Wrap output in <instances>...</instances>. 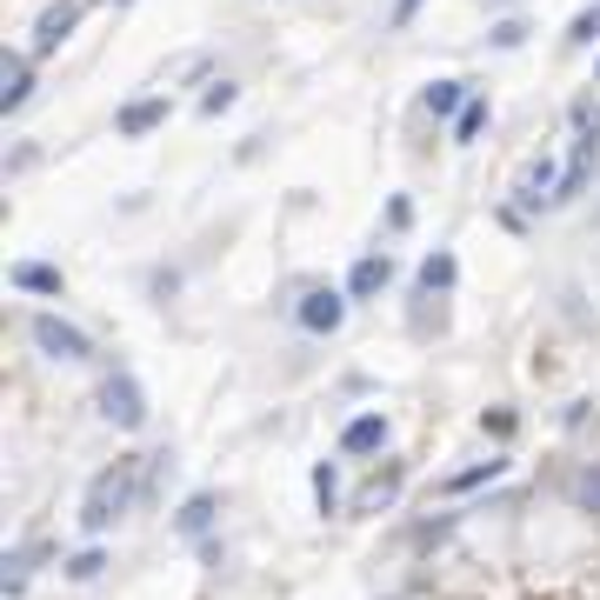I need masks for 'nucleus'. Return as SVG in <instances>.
Here are the masks:
<instances>
[{"instance_id": "14", "label": "nucleus", "mask_w": 600, "mask_h": 600, "mask_svg": "<svg viewBox=\"0 0 600 600\" xmlns=\"http://www.w3.org/2000/svg\"><path fill=\"white\" fill-rule=\"evenodd\" d=\"M454 274H461V268H454V253H427V261H420V287H427V294H448Z\"/></svg>"}, {"instance_id": "21", "label": "nucleus", "mask_w": 600, "mask_h": 600, "mask_svg": "<svg viewBox=\"0 0 600 600\" xmlns=\"http://www.w3.org/2000/svg\"><path fill=\"white\" fill-rule=\"evenodd\" d=\"M314 500H320V513H333V467L327 461L314 467Z\"/></svg>"}, {"instance_id": "24", "label": "nucleus", "mask_w": 600, "mask_h": 600, "mask_svg": "<svg viewBox=\"0 0 600 600\" xmlns=\"http://www.w3.org/2000/svg\"><path fill=\"white\" fill-rule=\"evenodd\" d=\"M593 34H600V8H593V14H580V21H574V34H567V41H593Z\"/></svg>"}, {"instance_id": "23", "label": "nucleus", "mask_w": 600, "mask_h": 600, "mask_svg": "<svg viewBox=\"0 0 600 600\" xmlns=\"http://www.w3.org/2000/svg\"><path fill=\"white\" fill-rule=\"evenodd\" d=\"M521 41H528L521 21H500V27H494V47H521Z\"/></svg>"}, {"instance_id": "7", "label": "nucleus", "mask_w": 600, "mask_h": 600, "mask_svg": "<svg viewBox=\"0 0 600 600\" xmlns=\"http://www.w3.org/2000/svg\"><path fill=\"white\" fill-rule=\"evenodd\" d=\"M381 448H387V420L381 414H361V420L340 427V454H381Z\"/></svg>"}, {"instance_id": "26", "label": "nucleus", "mask_w": 600, "mask_h": 600, "mask_svg": "<svg viewBox=\"0 0 600 600\" xmlns=\"http://www.w3.org/2000/svg\"><path fill=\"white\" fill-rule=\"evenodd\" d=\"M580 500H587V507H600V474H580Z\"/></svg>"}, {"instance_id": "18", "label": "nucleus", "mask_w": 600, "mask_h": 600, "mask_svg": "<svg viewBox=\"0 0 600 600\" xmlns=\"http://www.w3.org/2000/svg\"><path fill=\"white\" fill-rule=\"evenodd\" d=\"M500 467H507V461H500V454H487L480 467H467V474H454V480H448V494H467V487H480V480H494Z\"/></svg>"}, {"instance_id": "8", "label": "nucleus", "mask_w": 600, "mask_h": 600, "mask_svg": "<svg viewBox=\"0 0 600 600\" xmlns=\"http://www.w3.org/2000/svg\"><path fill=\"white\" fill-rule=\"evenodd\" d=\"M340 320H348V301H340V294H327V287H320V294H307V301H301V327H307V333H333Z\"/></svg>"}, {"instance_id": "1", "label": "nucleus", "mask_w": 600, "mask_h": 600, "mask_svg": "<svg viewBox=\"0 0 600 600\" xmlns=\"http://www.w3.org/2000/svg\"><path fill=\"white\" fill-rule=\"evenodd\" d=\"M134 494H140V467H134V461H114L107 474H94L88 500H80V528H88V534H107L121 513L134 507Z\"/></svg>"}, {"instance_id": "2", "label": "nucleus", "mask_w": 600, "mask_h": 600, "mask_svg": "<svg viewBox=\"0 0 600 600\" xmlns=\"http://www.w3.org/2000/svg\"><path fill=\"white\" fill-rule=\"evenodd\" d=\"M101 414H107L114 427H127V434H134V427H147V394H140V381L114 367V374L101 381Z\"/></svg>"}, {"instance_id": "10", "label": "nucleus", "mask_w": 600, "mask_h": 600, "mask_svg": "<svg viewBox=\"0 0 600 600\" xmlns=\"http://www.w3.org/2000/svg\"><path fill=\"white\" fill-rule=\"evenodd\" d=\"M167 121V94H147V101H134V107H121V134L127 140H140V134H154Z\"/></svg>"}, {"instance_id": "27", "label": "nucleus", "mask_w": 600, "mask_h": 600, "mask_svg": "<svg viewBox=\"0 0 600 600\" xmlns=\"http://www.w3.org/2000/svg\"><path fill=\"white\" fill-rule=\"evenodd\" d=\"M414 14H420V0H394V21H400V27H407Z\"/></svg>"}, {"instance_id": "4", "label": "nucleus", "mask_w": 600, "mask_h": 600, "mask_svg": "<svg viewBox=\"0 0 600 600\" xmlns=\"http://www.w3.org/2000/svg\"><path fill=\"white\" fill-rule=\"evenodd\" d=\"M73 27H80V0H54V8L34 21V54H54Z\"/></svg>"}, {"instance_id": "5", "label": "nucleus", "mask_w": 600, "mask_h": 600, "mask_svg": "<svg viewBox=\"0 0 600 600\" xmlns=\"http://www.w3.org/2000/svg\"><path fill=\"white\" fill-rule=\"evenodd\" d=\"M593 134H574V160H567V174H561V194L554 201H580L587 194V181H593Z\"/></svg>"}, {"instance_id": "12", "label": "nucleus", "mask_w": 600, "mask_h": 600, "mask_svg": "<svg viewBox=\"0 0 600 600\" xmlns=\"http://www.w3.org/2000/svg\"><path fill=\"white\" fill-rule=\"evenodd\" d=\"M21 294H60V268H47V261H14V274H8Z\"/></svg>"}, {"instance_id": "16", "label": "nucleus", "mask_w": 600, "mask_h": 600, "mask_svg": "<svg viewBox=\"0 0 600 600\" xmlns=\"http://www.w3.org/2000/svg\"><path fill=\"white\" fill-rule=\"evenodd\" d=\"M394 487H400V467H387V474H374V480L361 487V513H374V507H387V500H394Z\"/></svg>"}, {"instance_id": "19", "label": "nucleus", "mask_w": 600, "mask_h": 600, "mask_svg": "<svg viewBox=\"0 0 600 600\" xmlns=\"http://www.w3.org/2000/svg\"><path fill=\"white\" fill-rule=\"evenodd\" d=\"M207 521H214V500H207V494H194V500L181 507V534H207Z\"/></svg>"}, {"instance_id": "13", "label": "nucleus", "mask_w": 600, "mask_h": 600, "mask_svg": "<svg viewBox=\"0 0 600 600\" xmlns=\"http://www.w3.org/2000/svg\"><path fill=\"white\" fill-rule=\"evenodd\" d=\"M467 107V88L461 80H434V88H427V114L434 121H448V114H461Z\"/></svg>"}, {"instance_id": "28", "label": "nucleus", "mask_w": 600, "mask_h": 600, "mask_svg": "<svg viewBox=\"0 0 600 600\" xmlns=\"http://www.w3.org/2000/svg\"><path fill=\"white\" fill-rule=\"evenodd\" d=\"M593 80H600V73H593Z\"/></svg>"}, {"instance_id": "6", "label": "nucleus", "mask_w": 600, "mask_h": 600, "mask_svg": "<svg viewBox=\"0 0 600 600\" xmlns=\"http://www.w3.org/2000/svg\"><path fill=\"white\" fill-rule=\"evenodd\" d=\"M27 94H34V60L27 54H8V60H0V107L14 114Z\"/></svg>"}, {"instance_id": "17", "label": "nucleus", "mask_w": 600, "mask_h": 600, "mask_svg": "<svg viewBox=\"0 0 600 600\" xmlns=\"http://www.w3.org/2000/svg\"><path fill=\"white\" fill-rule=\"evenodd\" d=\"M34 561H41V547H21V554H8V574H0V580H8V593H21V587H27Z\"/></svg>"}, {"instance_id": "9", "label": "nucleus", "mask_w": 600, "mask_h": 600, "mask_svg": "<svg viewBox=\"0 0 600 600\" xmlns=\"http://www.w3.org/2000/svg\"><path fill=\"white\" fill-rule=\"evenodd\" d=\"M387 281H394V261H387V253H367V261H354V274H348V294L354 301H374Z\"/></svg>"}, {"instance_id": "20", "label": "nucleus", "mask_w": 600, "mask_h": 600, "mask_svg": "<svg viewBox=\"0 0 600 600\" xmlns=\"http://www.w3.org/2000/svg\"><path fill=\"white\" fill-rule=\"evenodd\" d=\"M234 94H240L234 80H214V88L201 94V114H227V107H234Z\"/></svg>"}, {"instance_id": "15", "label": "nucleus", "mask_w": 600, "mask_h": 600, "mask_svg": "<svg viewBox=\"0 0 600 600\" xmlns=\"http://www.w3.org/2000/svg\"><path fill=\"white\" fill-rule=\"evenodd\" d=\"M480 134H487V101H467V107L454 114V140L467 147V140H480Z\"/></svg>"}, {"instance_id": "3", "label": "nucleus", "mask_w": 600, "mask_h": 600, "mask_svg": "<svg viewBox=\"0 0 600 600\" xmlns=\"http://www.w3.org/2000/svg\"><path fill=\"white\" fill-rule=\"evenodd\" d=\"M34 348L54 354V361H94V340L80 327H67L60 314H34Z\"/></svg>"}, {"instance_id": "11", "label": "nucleus", "mask_w": 600, "mask_h": 600, "mask_svg": "<svg viewBox=\"0 0 600 600\" xmlns=\"http://www.w3.org/2000/svg\"><path fill=\"white\" fill-rule=\"evenodd\" d=\"M513 194H521V207H541V201H554V194H561V174H554V160H534L528 174H521V188H513Z\"/></svg>"}, {"instance_id": "22", "label": "nucleus", "mask_w": 600, "mask_h": 600, "mask_svg": "<svg viewBox=\"0 0 600 600\" xmlns=\"http://www.w3.org/2000/svg\"><path fill=\"white\" fill-rule=\"evenodd\" d=\"M101 567H107V561H101L94 547H88V554H73V561H67V574H73V580H94Z\"/></svg>"}, {"instance_id": "25", "label": "nucleus", "mask_w": 600, "mask_h": 600, "mask_svg": "<svg viewBox=\"0 0 600 600\" xmlns=\"http://www.w3.org/2000/svg\"><path fill=\"white\" fill-rule=\"evenodd\" d=\"M407 220H414V207H407V201L394 194V201H387V227H407Z\"/></svg>"}]
</instances>
